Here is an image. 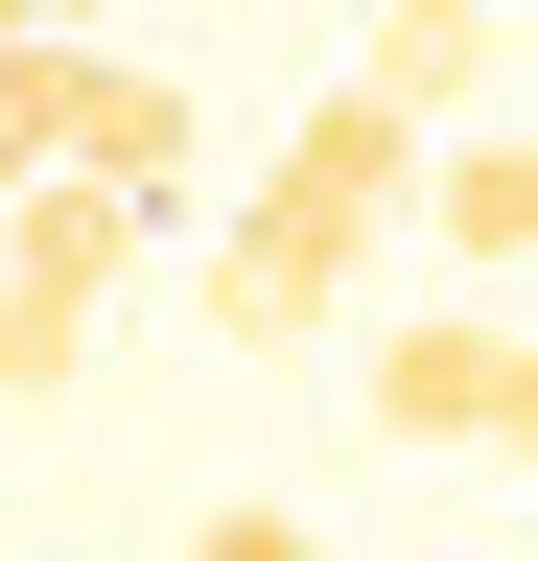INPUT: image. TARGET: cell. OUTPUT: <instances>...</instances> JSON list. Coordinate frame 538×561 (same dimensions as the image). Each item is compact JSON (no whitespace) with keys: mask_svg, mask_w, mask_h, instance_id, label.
I'll list each match as a JSON object with an SVG mask.
<instances>
[{"mask_svg":"<svg viewBox=\"0 0 538 561\" xmlns=\"http://www.w3.org/2000/svg\"><path fill=\"white\" fill-rule=\"evenodd\" d=\"M94 328H117V305H71V280H0V398H71V375H94Z\"/></svg>","mask_w":538,"mask_h":561,"instance_id":"52a82bcc","label":"cell"},{"mask_svg":"<svg viewBox=\"0 0 538 561\" xmlns=\"http://www.w3.org/2000/svg\"><path fill=\"white\" fill-rule=\"evenodd\" d=\"M71 164H94V187H141V210H187V70L71 47Z\"/></svg>","mask_w":538,"mask_h":561,"instance_id":"7a4b0ae2","label":"cell"},{"mask_svg":"<svg viewBox=\"0 0 538 561\" xmlns=\"http://www.w3.org/2000/svg\"><path fill=\"white\" fill-rule=\"evenodd\" d=\"M422 210H445V257H492V280H515V257H538V117L445 140V187H422Z\"/></svg>","mask_w":538,"mask_h":561,"instance_id":"8992f818","label":"cell"},{"mask_svg":"<svg viewBox=\"0 0 538 561\" xmlns=\"http://www.w3.org/2000/svg\"><path fill=\"white\" fill-rule=\"evenodd\" d=\"M492 47H515V0H375V47H352V70L445 140V117H492Z\"/></svg>","mask_w":538,"mask_h":561,"instance_id":"3957f363","label":"cell"},{"mask_svg":"<svg viewBox=\"0 0 538 561\" xmlns=\"http://www.w3.org/2000/svg\"><path fill=\"white\" fill-rule=\"evenodd\" d=\"M515 351H538V328H398V351H375V421H398V445H492Z\"/></svg>","mask_w":538,"mask_h":561,"instance_id":"5b68a950","label":"cell"},{"mask_svg":"<svg viewBox=\"0 0 538 561\" xmlns=\"http://www.w3.org/2000/svg\"><path fill=\"white\" fill-rule=\"evenodd\" d=\"M492 445H515V468H538V351H515V398H492Z\"/></svg>","mask_w":538,"mask_h":561,"instance_id":"30bf717a","label":"cell"},{"mask_svg":"<svg viewBox=\"0 0 538 561\" xmlns=\"http://www.w3.org/2000/svg\"><path fill=\"white\" fill-rule=\"evenodd\" d=\"M141 234H164L141 187H94V164H47L24 210H0V280H71V305H117V280H141Z\"/></svg>","mask_w":538,"mask_h":561,"instance_id":"277c9868","label":"cell"},{"mask_svg":"<svg viewBox=\"0 0 538 561\" xmlns=\"http://www.w3.org/2000/svg\"><path fill=\"white\" fill-rule=\"evenodd\" d=\"M187 561H328V538L282 515V491H234V515H187Z\"/></svg>","mask_w":538,"mask_h":561,"instance_id":"9c48e42d","label":"cell"},{"mask_svg":"<svg viewBox=\"0 0 538 561\" xmlns=\"http://www.w3.org/2000/svg\"><path fill=\"white\" fill-rule=\"evenodd\" d=\"M47 164H71V47H24V70H0V210H24Z\"/></svg>","mask_w":538,"mask_h":561,"instance_id":"ba28073f","label":"cell"},{"mask_svg":"<svg viewBox=\"0 0 538 561\" xmlns=\"http://www.w3.org/2000/svg\"><path fill=\"white\" fill-rule=\"evenodd\" d=\"M398 187H422V117H398L375 70H352V94H305V140L257 164V210L211 234V328H234V351H305L328 305H352V257H375Z\"/></svg>","mask_w":538,"mask_h":561,"instance_id":"6da1fadb","label":"cell"}]
</instances>
